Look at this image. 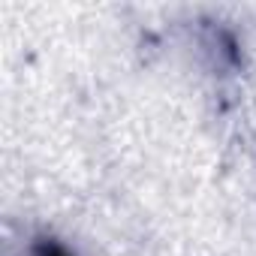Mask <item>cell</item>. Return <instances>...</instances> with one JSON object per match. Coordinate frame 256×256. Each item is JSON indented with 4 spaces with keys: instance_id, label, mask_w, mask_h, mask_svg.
<instances>
[{
    "instance_id": "cell-1",
    "label": "cell",
    "mask_w": 256,
    "mask_h": 256,
    "mask_svg": "<svg viewBox=\"0 0 256 256\" xmlns=\"http://www.w3.org/2000/svg\"><path fill=\"white\" fill-rule=\"evenodd\" d=\"M30 256H76V250H70L64 241H58L52 235H42L30 244Z\"/></svg>"
}]
</instances>
